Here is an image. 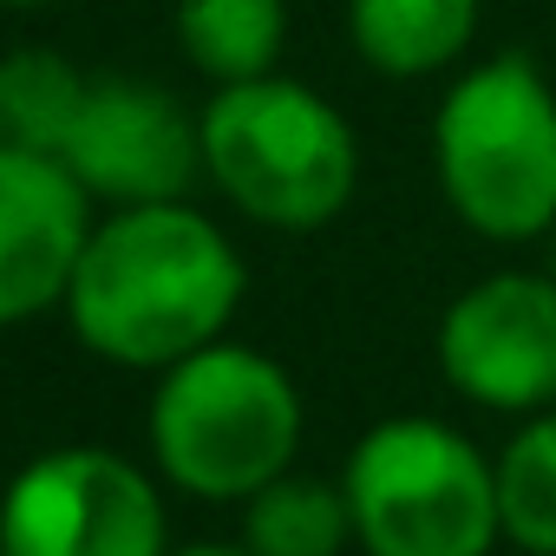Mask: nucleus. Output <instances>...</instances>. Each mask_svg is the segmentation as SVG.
I'll return each instance as SVG.
<instances>
[{
  "label": "nucleus",
  "mask_w": 556,
  "mask_h": 556,
  "mask_svg": "<svg viewBox=\"0 0 556 556\" xmlns=\"http://www.w3.org/2000/svg\"><path fill=\"white\" fill-rule=\"evenodd\" d=\"M203 118V177L262 229H321L354 203L361 138L334 99L262 73L216 86Z\"/></svg>",
  "instance_id": "7ed1b4c3"
},
{
  "label": "nucleus",
  "mask_w": 556,
  "mask_h": 556,
  "mask_svg": "<svg viewBox=\"0 0 556 556\" xmlns=\"http://www.w3.org/2000/svg\"><path fill=\"white\" fill-rule=\"evenodd\" d=\"M289 0H177V53L210 79H262L282 66Z\"/></svg>",
  "instance_id": "9b49d317"
},
{
  "label": "nucleus",
  "mask_w": 556,
  "mask_h": 556,
  "mask_svg": "<svg viewBox=\"0 0 556 556\" xmlns=\"http://www.w3.org/2000/svg\"><path fill=\"white\" fill-rule=\"evenodd\" d=\"M348 510L367 556H491L497 458H484L445 419H380L348 452Z\"/></svg>",
  "instance_id": "39448f33"
},
{
  "label": "nucleus",
  "mask_w": 556,
  "mask_h": 556,
  "mask_svg": "<svg viewBox=\"0 0 556 556\" xmlns=\"http://www.w3.org/2000/svg\"><path fill=\"white\" fill-rule=\"evenodd\" d=\"M432 170L452 216L484 242L556 229V86L530 53H491L445 86Z\"/></svg>",
  "instance_id": "f03ea898"
},
{
  "label": "nucleus",
  "mask_w": 556,
  "mask_h": 556,
  "mask_svg": "<svg viewBox=\"0 0 556 556\" xmlns=\"http://www.w3.org/2000/svg\"><path fill=\"white\" fill-rule=\"evenodd\" d=\"M177 556H255V549H249V543H242V549H223V543H197V549H177Z\"/></svg>",
  "instance_id": "2eb2a0df"
},
{
  "label": "nucleus",
  "mask_w": 556,
  "mask_h": 556,
  "mask_svg": "<svg viewBox=\"0 0 556 556\" xmlns=\"http://www.w3.org/2000/svg\"><path fill=\"white\" fill-rule=\"evenodd\" d=\"M0 549L8 556H164L157 484L105 452L66 445L14 471L0 497Z\"/></svg>",
  "instance_id": "423d86ee"
},
{
  "label": "nucleus",
  "mask_w": 556,
  "mask_h": 556,
  "mask_svg": "<svg viewBox=\"0 0 556 556\" xmlns=\"http://www.w3.org/2000/svg\"><path fill=\"white\" fill-rule=\"evenodd\" d=\"M242 289L249 268L236 242L177 197L125 203L92 223L60 308L99 361L177 367L184 354L223 341L229 315L242 308Z\"/></svg>",
  "instance_id": "f257e3e1"
},
{
  "label": "nucleus",
  "mask_w": 556,
  "mask_h": 556,
  "mask_svg": "<svg viewBox=\"0 0 556 556\" xmlns=\"http://www.w3.org/2000/svg\"><path fill=\"white\" fill-rule=\"evenodd\" d=\"M86 236V184L47 151L0 144V328H21L66 302Z\"/></svg>",
  "instance_id": "1a4fd4ad"
},
{
  "label": "nucleus",
  "mask_w": 556,
  "mask_h": 556,
  "mask_svg": "<svg viewBox=\"0 0 556 556\" xmlns=\"http://www.w3.org/2000/svg\"><path fill=\"white\" fill-rule=\"evenodd\" d=\"M0 556H8V549H0Z\"/></svg>",
  "instance_id": "a211bd4d"
},
{
  "label": "nucleus",
  "mask_w": 556,
  "mask_h": 556,
  "mask_svg": "<svg viewBox=\"0 0 556 556\" xmlns=\"http://www.w3.org/2000/svg\"><path fill=\"white\" fill-rule=\"evenodd\" d=\"M439 374L484 413L556 406V275L497 268L439 315Z\"/></svg>",
  "instance_id": "0eeeda50"
},
{
  "label": "nucleus",
  "mask_w": 556,
  "mask_h": 556,
  "mask_svg": "<svg viewBox=\"0 0 556 556\" xmlns=\"http://www.w3.org/2000/svg\"><path fill=\"white\" fill-rule=\"evenodd\" d=\"M151 452L177 491L249 504L302 452V393L262 348L210 341L164 367L151 393Z\"/></svg>",
  "instance_id": "20e7f679"
},
{
  "label": "nucleus",
  "mask_w": 556,
  "mask_h": 556,
  "mask_svg": "<svg viewBox=\"0 0 556 556\" xmlns=\"http://www.w3.org/2000/svg\"><path fill=\"white\" fill-rule=\"evenodd\" d=\"M8 14H40V8H66V0H0Z\"/></svg>",
  "instance_id": "dca6fc26"
},
{
  "label": "nucleus",
  "mask_w": 556,
  "mask_h": 556,
  "mask_svg": "<svg viewBox=\"0 0 556 556\" xmlns=\"http://www.w3.org/2000/svg\"><path fill=\"white\" fill-rule=\"evenodd\" d=\"M549 275H556V249H549Z\"/></svg>",
  "instance_id": "f3484780"
},
{
  "label": "nucleus",
  "mask_w": 556,
  "mask_h": 556,
  "mask_svg": "<svg viewBox=\"0 0 556 556\" xmlns=\"http://www.w3.org/2000/svg\"><path fill=\"white\" fill-rule=\"evenodd\" d=\"M348 536H354L348 491L321 478H295V471L262 484L242 510V543L255 556H341Z\"/></svg>",
  "instance_id": "ddd939ff"
},
{
  "label": "nucleus",
  "mask_w": 556,
  "mask_h": 556,
  "mask_svg": "<svg viewBox=\"0 0 556 556\" xmlns=\"http://www.w3.org/2000/svg\"><path fill=\"white\" fill-rule=\"evenodd\" d=\"M497 523L523 556H556V406L530 413L497 452Z\"/></svg>",
  "instance_id": "4468645a"
},
{
  "label": "nucleus",
  "mask_w": 556,
  "mask_h": 556,
  "mask_svg": "<svg viewBox=\"0 0 556 556\" xmlns=\"http://www.w3.org/2000/svg\"><path fill=\"white\" fill-rule=\"evenodd\" d=\"M484 0H348V40L387 79L452 73L478 40Z\"/></svg>",
  "instance_id": "9d476101"
},
{
  "label": "nucleus",
  "mask_w": 556,
  "mask_h": 556,
  "mask_svg": "<svg viewBox=\"0 0 556 556\" xmlns=\"http://www.w3.org/2000/svg\"><path fill=\"white\" fill-rule=\"evenodd\" d=\"M86 73L53 53V47H14L0 53V144H21V151H47L60 157L79 105H86Z\"/></svg>",
  "instance_id": "f8f14e48"
},
{
  "label": "nucleus",
  "mask_w": 556,
  "mask_h": 556,
  "mask_svg": "<svg viewBox=\"0 0 556 556\" xmlns=\"http://www.w3.org/2000/svg\"><path fill=\"white\" fill-rule=\"evenodd\" d=\"M60 164L92 203H177L203 177V118L151 79H92Z\"/></svg>",
  "instance_id": "6e6552de"
}]
</instances>
